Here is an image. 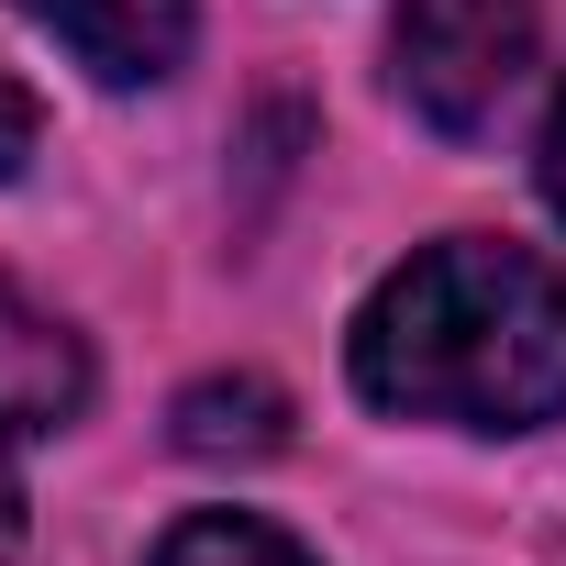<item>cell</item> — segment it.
<instances>
[{
	"mask_svg": "<svg viewBox=\"0 0 566 566\" xmlns=\"http://www.w3.org/2000/svg\"><path fill=\"white\" fill-rule=\"evenodd\" d=\"M356 389L400 422H467V433L555 422L566 411V277L489 233L422 244L356 312Z\"/></svg>",
	"mask_w": 566,
	"mask_h": 566,
	"instance_id": "obj_1",
	"label": "cell"
},
{
	"mask_svg": "<svg viewBox=\"0 0 566 566\" xmlns=\"http://www.w3.org/2000/svg\"><path fill=\"white\" fill-rule=\"evenodd\" d=\"M522 67H533V0H400L389 12V90L433 134H489Z\"/></svg>",
	"mask_w": 566,
	"mask_h": 566,
	"instance_id": "obj_2",
	"label": "cell"
},
{
	"mask_svg": "<svg viewBox=\"0 0 566 566\" xmlns=\"http://www.w3.org/2000/svg\"><path fill=\"white\" fill-rule=\"evenodd\" d=\"M12 12H34L112 90H145V78H167L189 56V0H12Z\"/></svg>",
	"mask_w": 566,
	"mask_h": 566,
	"instance_id": "obj_3",
	"label": "cell"
},
{
	"mask_svg": "<svg viewBox=\"0 0 566 566\" xmlns=\"http://www.w3.org/2000/svg\"><path fill=\"white\" fill-rule=\"evenodd\" d=\"M78 411H90V345L0 277V422L12 433H67Z\"/></svg>",
	"mask_w": 566,
	"mask_h": 566,
	"instance_id": "obj_4",
	"label": "cell"
},
{
	"mask_svg": "<svg viewBox=\"0 0 566 566\" xmlns=\"http://www.w3.org/2000/svg\"><path fill=\"white\" fill-rule=\"evenodd\" d=\"M178 444L189 455H277L290 444V400H277L266 378H200L178 400Z\"/></svg>",
	"mask_w": 566,
	"mask_h": 566,
	"instance_id": "obj_5",
	"label": "cell"
},
{
	"mask_svg": "<svg viewBox=\"0 0 566 566\" xmlns=\"http://www.w3.org/2000/svg\"><path fill=\"white\" fill-rule=\"evenodd\" d=\"M156 566H312L277 522H255V511H189L167 544H156Z\"/></svg>",
	"mask_w": 566,
	"mask_h": 566,
	"instance_id": "obj_6",
	"label": "cell"
},
{
	"mask_svg": "<svg viewBox=\"0 0 566 566\" xmlns=\"http://www.w3.org/2000/svg\"><path fill=\"white\" fill-rule=\"evenodd\" d=\"M34 134H45V112H34V90L0 67V178H23L34 167Z\"/></svg>",
	"mask_w": 566,
	"mask_h": 566,
	"instance_id": "obj_7",
	"label": "cell"
},
{
	"mask_svg": "<svg viewBox=\"0 0 566 566\" xmlns=\"http://www.w3.org/2000/svg\"><path fill=\"white\" fill-rule=\"evenodd\" d=\"M23 555V467H12V422H0V566Z\"/></svg>",
	"mask_w": 566,
	"mask_h": 566,
	"instance_id": "obj_8",
	"label": "cell"
},
{
	"mask_svg": "<svg viewBox=\"0 0 566 566\" xmlns=\"http://www.w3.org/2000/svg\"><path fill=\"white\" fill-rule=\"evenodd\" d=\"M544 200H555V222H566V101H555V123H544Z\"/></svg>",
	"mask_w": 566,
	"mask_h": 566,
	"instance_id": "obj_9",
	"label": "cell"
}]
</instances>
